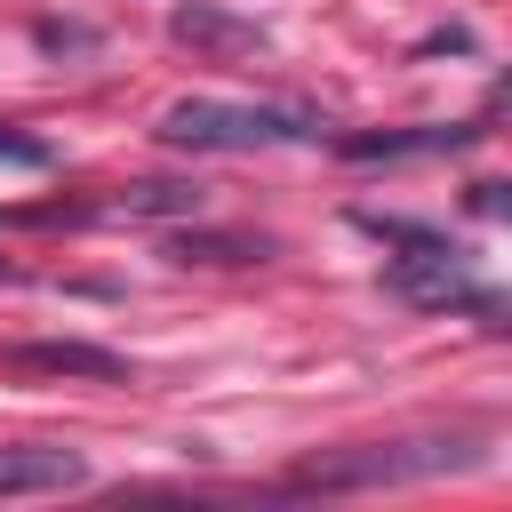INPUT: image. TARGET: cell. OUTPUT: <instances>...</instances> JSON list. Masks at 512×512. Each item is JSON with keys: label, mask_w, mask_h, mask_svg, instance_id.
<instances>
[{"label": "cell", "mask_w": 512, "mask_h": 512, "mask_svg": "<svg viewBox=\"0 0 512 512\" xmlns=\"http://www.w3.org/2000/svg\"><path fill=\"white\" fill-rule=\"evenodd\" d=\"M160 136L184 152H264V144H304L312 112L288 104H224V96H176L160 112Z\"/></svg>", "instance_id": "obj_1"}, {"label": "cell", "mask_w": 512, "mask_h": 512, "mask_svg": "<svg viewBox=\"0 0 512 512\" xmlns=\"http://www.w3.org/2000/svg\"><path fill=\"white\" fill-rule=\"evenodd\" d=\"M480 464L472 432H432V440H376L352 456H312L296 472V488H392V480H432V472H464Z\"/></svg>", "instance_id": "obj_2"}, {"label": "cell", "mask_w": 512, "mask_h": 512, "mask_svg": "<svg viewBox=\"0 0 512 512\" xmlns=\"http://www.w3.org/2000/svg\"><path fill=\"white\" fill-rule=\"evenodd\" d=\"M376 232H392V240H400V256H392V288H400L408 304H424V312L472 304V312H488V320H496V296L472 280V256H464V248H448L440 232H408V224H376Z\"/></svg>", "instance_id": "obj_3"}, {"label": "cell", "mask_w": 512, "mask_h": 512, "mask_svg": "<svg viewBox=\"0 0 512 512\" xmlns=\"http://www.w3.org/2000/svg\"><path fill=\"white\" fill-rule=\"evenodd\" d=\"M80 480H88V456L80 448H48V440L0 448V496H64Z\"/></svg>", "instance_id": "obj_4"}, {"label": "cell", "mask_w": 512, "mask_h": 512, "mask_svg": "<svg viewBox=\"0 0 512 512\" xmlns=\"http://www.w3.org/2000/svg\"><path fill=\"white\" fill-rule=\"evenodd\" d=\"M8 368L24 376H96V384H120L128 360L104 352V344H80V336H40V344H8Z\"/></svg>", "instance_id": "obj_5"}, {"label": "cell", "mask_w": 512, "mask_h": 512, "mask_svg": "<svg viewBox=\"0 0 512 512\" xmlns=\"http://www.w3.org/2000/svg\"><path fill=\"white\" fill-rule=\"evenodd\" d=\"M480 128H384V136H344V160H432L464 152Z\"/></svg>", "instance_id": "obj_6"}, {"label": "cell", "mask_w": 512, "mask_h": 512, "mask_svg": "<svg viewBox=\"0 0 512 512\" xmlns=\"http://www.w3.org/2000/svg\"><path fill=\"white\" fill-rule=\"evenodd\" d=\"M168 256H176V264H256L264 240H240V232H176Z\"/></svg>", "instance_id": "obj_7"}, {"label": "cell", "mask_w": 512, "mask_h": 512, "mask_svg": "<svg viewBox=\"0 0 512 512\" xmlns=\"http://www.w3.org/2000/svg\"><path fill=\"white\" fill-rule=\"evenodd\" d=\"M120 208H128V216H192V208H200V184H168V176H152V184H128Z\"/></svg>", "instance_id": "obj_8"}, {"label": "cell", "mask_w": 512, "mask_h": 512, "mask_svg": "<svg viewBox=\"0 0 512 512\" xmlns=\"http://www.w3.org/2000/svg\"><path fill=\"white\" fill-rule=\"evenodd\" d=\"M176 40H200V48H264L248 24H224L208 8H176Z\"/></svg>", "instance_id": "obj_9"}, {"label": "cell", "mask_w": 512, "mask_h": 512, "mask_svg": "<svg viewBox=\"0 0 512 512\" xmlns=\"http://www.w3.org/2000/svg\"><path fill=\"white\" fill-rule=\"evenodd\" d=\"M0 168H48V144H40V136L0 128Z\"/></svg>", "instance_id": "obj_10"}, {"label": "cell", "mask_w": 512, "mask_h": 512, "mask_svg": "<svg viewBox=\"0 0 512 512\" xmlns=\"http://www.w3.org/2000/svg\"><path fill=\"white\" fill-rule=\"evenodd\" d=\"M0 280H8V256H0Z\"/></svg>", "instance_id": "obj_11"}]
</instances>
